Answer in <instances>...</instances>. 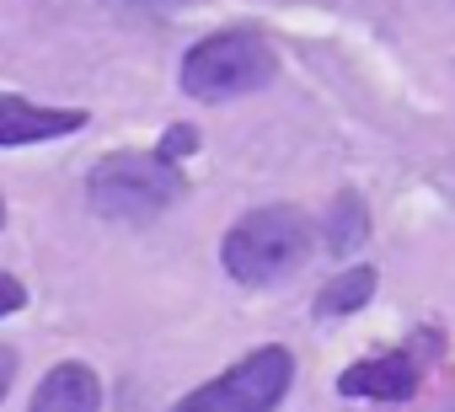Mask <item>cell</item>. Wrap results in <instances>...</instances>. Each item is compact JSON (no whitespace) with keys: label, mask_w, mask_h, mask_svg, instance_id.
I'll use <instances>...</instances> for the list:
<instances>
[{"label":"cell","mask_w":455,"mask_h":412,"mask_svg":"<svg viewBox=\"0 0 455 412\" xmlns=\"http://www.w3.org/2000/svg\"><path fill=\"white\" fill-rule=\"evenodd\" d=\"M22 300H28V289L12 279V273H0V316H12V311H22Z\"/></svg>","instance_id":"cell-11"},{"label":"cell","mask_w":455,"mask_h":412,"mask_svg":"<svg viewBox=\"0 0 455 412\" xmlns=\"http://www.w3.org/2000/svg\"><path fill=\"white\" fill-rule=\"evenodd\" d=\"M306 252H311V226L300 210H284V203L242 215L220 247L236 284H279L306 263Z\"/></svg>","instance_id":"cell-1"},{"label":"cell","mask_w":455,"mask_h":412,"mask_svg":"<svg viewBox=\"0 0 455 412\" xmlns=\"http://www.w3.org/2000/svg\"><path fill=\"white\" fill-rule=\"evenodd\" d=\"M274 70H279L274 49H268L258 33L231 28V33L204 38V44L182 59V91H188V97H204V102H225V97H242V91L268 86Z\"/></svg>","instance_id":"cell-3"},{"label":"cell","mask_w":455,"mask_h":412,"mask_svg":"<svg viewBox=\"0 0 455 412\" xmlns=\"http://www.w3.org/2000/svg\"><path fill=\"white\" fill-rule=\"evenodd\" d=\"M33 412H102V385L86 364H60L44 375Z\"/></svg>","instance_id":"cell-7"},{"label":"cell","mask_w":455,"mask_h":412,"mask_svg":"<svg viewBox=\"0 0 455 412\" xmlns=\"http://www.w3.org/2000/svg\"><path fill=\"white\" fill-rule=\"evenodd\" d=\"M86 123V113L76 107H38L28 97L0 91V145H44L60 134H76Z\"/></svg>","instance_id":"cell-6"},{"label":"cell","mask_w":455,"mask_h":412,"mask_svg":"<svg viewBox=\"0 0 455 412\" xmlns=\"http://www.w3.org/2000/svg\"><path fill=\"white\" fill-rule=\"evenodd\" d=\"M370 295H375V268H343V273L327 279V289L316 295V311H322V316H354Z\"/></svg>","instance_id":"cell-9"},{"label":"cell","mask_w":455,"mask_h":412,"mask_svg":"<svg viewBox=\"0 0 455 412\" xmlns=\"http://www.w3.org/2000/svg\"><path fill=\"white\" fill-rule=\"evenodd\" d=\"M12 375H17V353H12V348H0V396H6Z\"/></svg>","instance_id":"cell-12"},{"label":"cell","mask_w":455,"mask_h":412,"mask_svg":"<svg viewBox=\"0 0 455 412\" xmlns=\"http://www.w3.org/2000/svg\"><path fill=\"white\" fill-rule=\"evenodd\" d=\"M86 193H92V210L102 215V220H129V226H140V220H156V215H166L172 203L182 198V171H177V161H166L161 150L156 155H108L97 171H92V182H86Z\"/></svg>","instance_id":"cell-2"},{"label":"cell","mask_w":455,"mask_h":412,"mask_svg":"<svg viewBox=\"0 0 455 412\" xmlns=\"http://www.w3.org/2000/svg\"><path fill=\"white\" fill-rule=\"evenodd\" d=\"M290 380H295L290 348L268 343V348H252L242 364H231L220 380H209L193 396H182L172 412H274L284 401Z\"/></svg>","instance_id":"cell-4"},{"label":"cell","mask_w":455,"mask_h":412,"mask_svg":"<svg viewBox=\"0 0 455 412\" xmlns=\"http://www.w3.org/2000/svg\"><path fill=\"white\" fill-rule=\"evenodd\" d=\"M418 380H423V364H418V353L402 348V353H380V359H364V364L343 369L338 391L359 396V401H407L418 391Z\"/></svg>","instance_id":"cell-5"},{"label":"cell","mask_w":455,"mask_h":412,"mask_svg":"<svg viewBox=\"0 0 455 412\" xmlns=\"http://www.w3.org/2000/svg\"><path fill=\"white\" fill-rule=\"evenodd\" d=\"M0 220H6V203H0Z\"/></svg>","instance_id":"cell-14"},{"label":"cell","mask_w":455,"mask_h":412,"mask_svg":"<svg viewBox=\"0 0 455 412\" xmlns=\"http://www.w3.org/2000/svg\"><path fill=\"white\" fill-rule=\"evenodd\" d=\"M193 145H198V134H193L188 123H177V129H166V145H161V155H166V161H177V155H188Z\"/></svg>","instance_id":"cell-10"},{"label":"cell","mask_w":455,"mask_h":412,"mask_svg":"<svg viewBox=\"0 0 455 412\" xmlns=\"http://www.w3.org/2000/svg\"><path fill=\"white\" fill-rule=\"evenodd\" d=\"M140 6H188V0H140Z\"/></svg>","instance_id":"cell-13"},{"label":"cell","mask_w":455,"mask_h":412,"mask_svg":"<svg viewBox=\"0 0 455 412\" xmlns=\"http://www.w3.org/2000/svg\"><path fill=\"white\" fill-rule=\"evenodd\" d=\"M364 236H370L364 198H359V193H338V198H332V215H327V252H332V258H348Z\"/></svg>","instance_id":"cell-8"}]
</instances>
